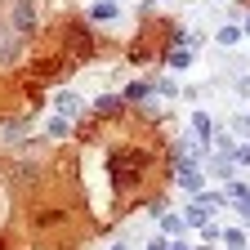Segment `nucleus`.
I'll use <instances>...</instances> for the list:
<instances>
[{"label":"nucleus","mask_w":250,"mask_h":250,"mask_svg":"<svg viewBox=\"0 0 250 250\" xmlns=\"http://www.w3.org/2000/svg\"><path fill=\"white\" fill-rule=\"evenodd\" d=\"M9 27H14V36H31V31H36V5H31V0H18L9 9Z\"/></svg>","instance_id":"nucleus-2"},{"label":"nucleus","mask_w":250,"mask_h":250,"mask_svg":"<svg viewBox=\"0 0 250 250\" xmlns=\"http://www.w3.org/2000/svg\"><path fill=\"white\" fill-rule=\"evenodd\" d=\"M0 36H5V14H0Z\"/></svg>","instance_id":"nucleus-4"},{"label":"nucleus","mask_w":250,"mask_h":250,"mask_svg":"<svg viewBox=\"0 0 250 250\" xmlns=\"http://www.w3.org/2000/svg\"><path fill=\"white\" fill-rule=\"evenodd\" d=\"M0 210H5V201H0Z\"/></svg>","instance_id":"nucleus-6"},{"label":"nucleus","mask_w":250,"mask_h":250,"mask_svg":"<svg viewBox=\"0 0 250 250\" xmlns=\"http://www.w3.org/2000/svg\"><path fill=\"white\" fill-rule=\"evenodd\" d=\"M147 170H152L147 152H116V161H112L116 183H139V174H147Z\"/></svg>","instance_id":"nucleus-1"},{"label":"nucleus","mask_w":250,"mask_h":250,"mask_svg":"<svg viewBox=\"0 0 250 250\" xmlns=\"http://www.w3.org/2000/svg\"><path fill=\"white\" fill-rule=\"evenodd\" d=\"M0 250H5V241H0Z\"/></svg>","instance_id":"nucleus-5"},{"label":"nucleus","mask_w":250,"mask_h":250,"mask_svg":"<svg viewBox=\"0 0 250 250\" xmlns=\"http://www.w3.org/2000/svg\"><path fill=\"white\" fill-rule=\"evenodd\" d=\"M18 49H22V36H9V41H0V67H9V62L18 58Z\"/></svg>","instance_id":"nucleus-3"}]
</instances>
